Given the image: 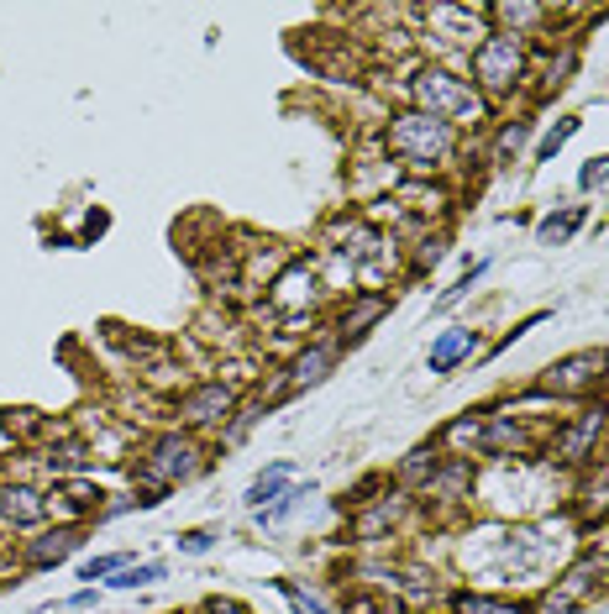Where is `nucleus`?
<instances>
[{"label":"nucleus","instance_id":"f257e3e1","mask_svg":"<svg viewBox=\"0 0 609 614\" xmlns=\"http://www.w3.org/2000/svg\"><path fill=\"white\" fill-rule=\"evenodd\" d=\"M410 95H415V111L447 121V126L452 121H484V95L473 90V80H457L447 69H421Z\"/></svg>","mask_w":609,"mask_h":614},{"label":"nucleus","instance_id":"f03ea898","mask_svg":"<svg viewBox=\"0 0 609 614\" xmlns=\"http://www.w3.org/2000/svg\"><path fill=\"white\" fill-rule=\"evenodd\" d=\"M389 147L405 163H415V168H436V163L452 158L457 137H452L447 121L426 116V111H405V116H394V126H389Z\"/></svg>","mask_w":609,"mask_h":614},{"label":"nucleus","instance_id":"7ed1b4c3","mask_svg":"<svg viewBox=\"0 0 609 614\" xmlns=\"http://www.w3.org/2000/svg\"><path fill=\"white\" fill-rule=\"evenodd\" d=\"M195 473H200V447L189 437H158L147 447L143 468H137V483H143L147 504H158L174 483H184V478H195Z\"/></svg>","mask_w":609,"mask_h":614},{"label":"nucleus","instance_id":"20e7f679","mask_svg":"<svg viewBox=\"0 0 609 614\" xmlns=\"http://www.w3.org/2000/svg\"><path fill=\"white\" fill-rule=\"evenodd\" d=\"M520 69H526V48L520 38H509V32H488L478 48H473V74L484 84L488 95H505L520 84Z\"/></svg>","mask_w":609,"mask_h":614},{"label":"nucleus","instance_id":"39448f33","mask_svg":"<svg viewBox=\"0 0 609 614\" xmlns=\"http://www.w3.org/2000/svg\"><path fill=\"white\" fill-rule=\"evenodd\" d=\"M605 373H609V352H572V357H562L536 389H541V395H589Z\"/></svg>","mask_w":609,"mask_h":614},{"label":"nucleus","instance_id":"423d86ee","mask_svg":"<svg viewBox=\"0 0 609 614\" xmlns=\"http://www.w3.org/2000/svg\"><path fill=\"white\" fill-rule=\"evenodd\" d=\"M231 405H237L231 383H200V389H189V395L179 399V416L189 420V426H216V420L231 416Z\"/></svg>","mask_w":609,"mask_h":614},{"label":"nucleus","instance_id":"0eeeda50","mask_svg":"<svg viewBox=\"0 0 609 614\" xmlns=\"http://www.w3.org/2000/svg\"><path fill=\"white\" fill-rule=\"evenodd\" d=\"M389 305H394L389 295H358V299H352V305L342 310V320H337V337H342L347 347H352V341H363V337H368V326H373L379 316H389Z\"/></svg>","mask_w":609,"mask_h":614},{"label":"nucleus","instance_id":"6e6552de","mask_svg":"<svg viewBox=\"0 0 609 614\" xmlns=\"http://www.w3.org/2000/svg\"><path fill=\"white\" fill-rule=\"evenodd\" d=\"M331 362H337V347H304L300 357H295V368H289V378H285V389L279 395H300V389H316L326 373H331Z\"/></svg>","mask_w":609,"mask_h":614},{"label":"nucleus","instance_id":"1a4fd4ad","mask_svg":"<svg viewBox=\"0 0 609 614\" xmlns=\"http://www.w3.org/2000/svg\"><path fill=\"white\" fill-rule=\"evenodd\" d=\"M84 541L80 525H59V531L38 535L32 546H27V567H59L63 556H74V546Z\"/></svg>","mask_w":609,"mask_h":614},{"label":"nucleus","instance_id":"9d476101","mask_svg":"<svg viewBox=\"0 0 609 614\" xmlns=\"http://www.w3.org/2000/svg\"><path fill=\"white\" fill-rule=\"evenodd\" d=\"M473 347H478V331H473V326H452V331H442V337L431 341V373H452Z\"/></svg>","mask_w":609,"mask_h":614},{"label":"nucleus","instance_id":"9b49d317","mask_svg":"<svg viewBox=\"0 0 609 614\" xmlns=\"http://www.w3.org/2000/svg\"><path fill=\"white\" fill-rule=\"evenodd\" d=\"M0 515L11 525H38L48 515V499L38 489H27V483H11V489H0Z\"/></svg>","mask_w":609,"mask_h":614},{"label":"nucleus","instance_id":"f8f14e48","mask_svg":"<svg viewBox=\"0 0 609 614\" xmlns=\"http://www.w3.org/2000/svg\"><path fill=\"white\" fill-rule=\"evenodd\" d=\"M289 483H295V462H273L268 473L252 478V489H247V504H252V515H258V510H268L273 499H285Z\"/></svg>","mask_w":609,"mask_h":614},{"label":"nucleus","instance_id":"ddd939ff","mask_svg":"<svg viewBox=\"0 0 609 614\" xmlns=\"http://www.w3.org/2000/svg\"><path fill=\"white\" fill-rule=\"evenodd\" d=\"M273 310H304L310 299H316V274L310 268H289L279 284H273Z\"/></svg>","mask_w":609,"mask_h":614},{"label":"nucleus","instance_id":"4468645a","mask_svg":"<svg viewBox=\"0 0 609 614\" xmlns=\"http://www.w3.org/2000/svg\"><path fill=\"white\" fill-rule=\"evenodd\" d=\"M599 426H605V410H589V416L578 420V426H572L568 437L557 441V457H562V462H578V457L589 452V441L599 437Z\"/></svg>","mask_w":609,"mask_h":614},{"label":"nucleus","instance_id":"2eb2a0df","mask_svg":"<svg viewBox=\"0 0 609 614\" xmlns=\"http://www.w3.org/2000/svg\"><path fill=\"white\" fill-rule=\"evenodd\" d=\"M578 221H584V205H572V211H562V216H547L541 221V247H551V242H568L572 232H578Z\"/></svg>","mask_w":609,"mask_h":614},{"label":"nucleus","instance_id":"dca6fc26","mask_svg":"<svg viewBox=\"0 0 609 614\" xmlns=\"http://www.w3.org/2000/svg\"><path fill=\"white\" fill-rule=\"evenodd\" d=\"M457 614H526V610H520V604H505V598L463 594V598H457Z\"/></svg>","mask_w":609,"mask_h":614},{"label":"nucleus","instance_id":"f3484780","mask_svg":"<svg viewBox=\"0 0 609 614\" xmlns=\"http://www.w3.org/2000/svg\"><path fill=\"white\" fill-rule=\"evenodd\" d=\"M478 278H484V263H473V274H463V278H457V284H452V289H447L442 299H436L431 310H436V316H447V310L457 305V299H467V295H473V284H478Z\"/></svg>","mask_w":609,"mask_h":614},{"label":"nucleus","instance_id":"a211bd4d","mask_svg":"<svg viewBox=\"0 0 609 614\" xmlns=\"http://www.w3.org/2000/svg\"><path fill=\"white\" fill-rule=\"evenodd\" d=\"M572 132H578V116H562V126H551L547 137H541V147H536V163H551V158H557V147H562Z\"/></svg>","mask_w":609,"mask_h":614},{"label":"nucleus","instance_id":"6ab92c4d","mask_svg":"<svg viewBox=\"0 0 609 614\" xmlns=\"http://www.w3.org/2000/svg\"><path fill=\"white\" fill-rule=\"evenodd\" d=\"M400 478H405V483H431V478H436V452H410Z\"/></svg>","mask_w":609,"mask_h":614},{"label":"nucleus","instance_id":"aec40b11","mask_svg":"<svg viewBox=\"0 0 609 614\" xmlns=\"http://www.w3.org/2000/svg\"><path fill=\"white\" fill-rule=\"evenodd\" d=\"M163 577V562H143V567H122L116 573V589H143V583H158Z\"/></svg>","mask_w":609,"mask_h":614},{"label":"nucleus","instance_id":"412c9836","mask_svg":"<svg viewBox=\"0 0 609 614\" xmlns=\"http://www.w3.org/2000/svg\"><path fill=\"white\" fill-rule=\"evenodd\" d=\"M122 567H126V552H116V556H95V562H84V567H80V577H84V583H95V577L122 573Z\"/></svg>","mask_w":609,"mask_h":614},{"label":"nucleus","instance_id":"4be33fe9","mask_svg":"<svg viewBox=\"0 0 609 614\" xmlns=\"http://www.w3.org/2000/svg\"><path fill=\"white\" fill-rule=\"evenodd\" d=\"M494 17L509 21V27H530V21L541 17V6H494Z\"/></svg>","mask_w":609,"mask_h":614},{"label":"nucleus","instance_id":"5701e85b","mask_svg":"<svg viewBox=\"0 0 609 614\" xmlns=\"http://www.w3.org/2000/svg\"><path fill=\"white\" fill-rule=\"evenodd\" d=\"M526 121H515V126H505V132H499V158H509V153H520V142H526Z\"/></svg>","mask_w":609,"mask_h":614},{"label":"nucleus","instance_id":"b1692460","mask_svg":"<svg viewBox=\"0 0 609 614\" xmlns=\"http://www.w3.org/2000/svg\"><path fill=\"white\" fill-rule=\"evenodd\" d=\"M285 598H289V604H295V610H300V614H326L321 604H316V598H310V594H300L295 583H285Z\"/></svg>","mask_w":609,"mask_h":614},{"label":"nucleus","instance_id":"393cba45","mask_svg":"<svg viewBox=\"0 0 609 614\" xmlns=\"http://www.w3.org/2000/svg\"><path fill=\"white\" fill-rule=\"evenodd\" d=\"M605 178H609V158H593L589 168L578 174V184H584V190H593V184H605Z\"/></svg>","mask_w":609,"mask_h":614},{"label":"nucleus","instance_id":"a878e982","mask_svg":"<svg viewBox=\"0 0 609 614\" xmlns=\"http://www.w3.org/2000/svg\"><path fill=\"white\" fill-rule=\"evenodd\" d=\"M205 546H210V531H189V535H179V552H205Z\"/></svg>","mask_w":609,"mask_h":614},{"label":"nucleus","instance_id":"bb28decb","mask_svg":"<svg viewBox=\"0 0 609 614\" xmlns=\"http://www.w3.org/2000/svg\"><path fill=\"white\" fill-rule=\"evenodd\" d=\"M205 614H247V610H242V604H231V598H210Z\"/></svg>","mask_w":609,"mask_h":614},{"label":"nucleus","instance_id":"cd10ccee","mask_svg":"<svg viewBox=\"0 0 609 614\" xmlns=\"http://www.w3.org/2000/svg\"><path fill=\"white\" fill-rule=\"evenodd\" d=\"M605 378H609V373H605Z\"/></svg>","mask_w":609,"mask_h":614}]
</instances>
